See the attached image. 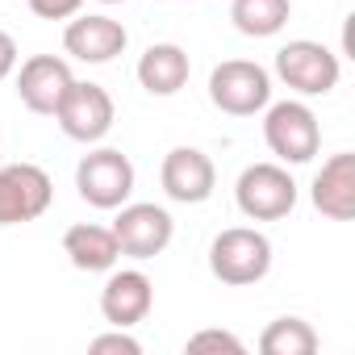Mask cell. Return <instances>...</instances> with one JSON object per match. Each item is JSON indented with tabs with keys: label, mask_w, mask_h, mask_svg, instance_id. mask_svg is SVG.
<instances>
[{
	"label": "cell",
	"mask_w": 355,
	"mask_h": 355,
	"mask_svg": "<svg viewBox=\"0 0 355 355\" xmlns=\"http://www.w3.org/2000/svg\"><path fill=\"white\" fill-rule=\"evenodd\" d=\"M63 255L71 259L76 272H109L121 259V247L113 239V226H96V222H76L63 234Z\"/></svg>",
	"instance_id": "cell-16"
},
{
	"label": "cell",
	"mask_w": 355,
	"mask_h": 355,
	"mask_svg": "<svg viewBox=\"0 0 355 355\" xmlns=\"http://www.w3.org/2000/svg\"><path fill=\"white\" fill-rule=\"evenodd\" d=\"M263 142L276 163H309L322 150L318 113L305 101H276L263 109Z\"/></svg>",
	"instance_id": "cell-3"
},
{
	"label": "cell",
	"mask_w": 355,
	"mask_h": 355,
	"mask_svg": "<svg viewBox=\"0 0 355 355\" xmlns=\"http://www.w3.org/2000/svg\"><path fill=\"white\" fill-rule=\"evenodd\" d=\"M113 239H117V247H121L125 259L142 263V259H155V255H163L171 247L175 222L155 201H125L117 209V218H113Z\"/></svg>",
	"instance_id": "cell-7"
},
{
	"label": "cell",
	"mask_w": 355,
	"mask_h": 355,
	"mask_svg": "<svg viewBox=\"0 0 355 355\" xmlns=\"http://www.w3.org/2000/svg\"><path fill=\"white\" fill-rule=\"evenodd\" d=\"M193 76V59L184 46L175 42H155L142 51L138 59V84L150 92V96H175Z\"/></svg>",
	"instance_id": "cell-15"
},
{
	"label": "cell",
	"mask_w": 355,
	"mask_h": 355,
	"mask_svg": "<svg viewBox=\"0 0 355 355\" xmlns=\"http://www.w3.org/2000/svg\"><path fill=\"white\" fill-rule=\"evenodd\" d=\"M234 201L243 209V218L251 222H280L297 209V180L288 163H251L243 167L239 184H234Z\"/></svg>",
	"instance_id": "cell-2"
},
{
	"label": "cell",
	"mask_w": 355,
	"mask_h": 355,
	"mask_svg": "<svg viewBox=\"0 0 355 355\" xmlns=\"http://www.w3.org/2000/svg\"><path fill=\"white\" fill-rule=\"evenodd\" d=\"M293 17V0H230V21L243 38H276Z\"/></svg>",
	"instance_id": "cell-17"
},
{
	"label": "cell",
	"mask_w": 355,
	"mask_h": 355,
	"mask_svg": "<svg viewBox=\"0 0 355 355\" xmlns=\"http://www.w3.org/2000/svg\"><path fill=\"white\" fill-rule=\"evenodd\" d=\"M209 101L230 117H255L272 105V76L251 59H226L209 71Z\"/></svg>",
	"instance_id": "cell-6"
},
{
	"label": "cell",
	"mask_w": 355,
	"mask_h": 355,
	"mask_svg": "<svg viewBox=\"0 0 355 355\" xmlns=\"http://www.w3.org/2000/svg\"><path fill=\"white\" fill-rule=\"evenodd\" d=\"M276 76L297 96H326L338 88L343 63L330 46H322L313 38H293L276 51Z\"/></svg>",
	"instance_id": "cell-5"
},
{
	"label": "cell",
	"mask_w": 355,
	"mask_h": 355,
	"mask_svg": "<svg viewBox=\"0 0 355 355\" xmlns=\"http://www.w3.org/2000/svg\"><path fill=\"white\" fill-rule=\"evenodd\" d=\"M17 63H21V55H17V38H13L9 30H0V80H9V76L17 71Z\"/></svg>",
	"instance_id": "cell-22"
},
{
	"label": "cell",
	"mask_w": 355,
	"mask_h": 355,
	"mask_svg": "<svg viewBox=\"0 0 355 355\" xmlns=\"http://www.w3.org/2000/svg\"><path fill=\"white\" fill-rule=\"evenodd\" d=\"M55 201V180L38 163H9L0 167V226L38 222Z\"/></svg>",
	"instance_id": "cell-8"
},
{
	"label": "cell",
	"mask_w": 355,
	"mask_h": 355,
	"mask_svg": "<svg viewBox=\"0 0 355 355\" xmlns=\"http://www.w3.org/2000/svg\"><path fill=\"white\" fill-rule=\"evenodd\" d=\"M209 272L230 288L259 284L272 272V243L255 226H230L209 243Z\"/></svg>",
	"instance_id": "cell-1"
},
{
	"label": "cell",
	"mask_w": 355,
	"mask_h": 355,
	"mask_svg": "<svg viewBox=\"0 0 355 355\" xmlns=\"http://www.w3.org/2000/svg\"><path fill=\"white\" fill-rule=\"evenodd\" d=\"M150 305H155V284L142 268H121V272L109 268V280L101 288V318L109 326L130 330L150 313Z\"/></svg>",
	"instance_id": "cell-13"
},
{
	"label": "cell",
	"mask_w": 355,
	"mask_h": 355,
	"mask_svg": "<svg viewBox=\"0 0 355 355\" xmlns=\"http://www.w3.org/2000/svg\"><path fill=\"white\" fill-rule=\"evenodd\" d=\"M309 201L330 222H351L355 218V155L351 150H338L318 167L313 184H309Z\"/></svg>",
	"instance_id": "cell-14"
},
{
	"label": "cell",
	"mask_w": 355,
	"mask_h": 355,
	"mask_svg": "<svg viewBox=\"0 0 355 355\" xmlns=\"http://www.w3.org/2000/svg\"><path fill=\"white\" fill-rule=\"evenodd\" d=\"M71 63L59 55H30L17 67V101L38 113V117H55V109L63 105L67 88H71Z\"/></svg>",
	"instance_id": "cell-11"
},
{
	"label": "cell",
	"mask_w": 355,
	"mask_h": 355,
	"mask_svg": "<svg viewBox=\"0 0 355 355\" xmlns=\"http://www.w3.org/2000/svg\"><path fill=\"white\" fill-rule=\"evenodd\" d=\"M130 46V34L109 13H76L63 30V51L80 63H113Z\"/></svg>",
	"instance_id": "cell-12"
},
{
	"label": "cell",
	"mask_w": 355,
	"mask_h": 355,
	"mask_svg": "<svg viewBox=\"0 0 355 355\" xmlns=\"http://www.w3.org/2000/svg\"><path fill=\"white\" fill-rule=\"evenodd\" d=\"M101 5H121V0H101Z\"/></svg>",
	"instance_id": "cell-23"
},
{
	"label": "cell",
	"mask_w": 355,
	"mask_h": 355,
	"mask_svg": "<svg viewBox=\"0 0 355 355\" xmlns=\"http://www.w3.org/2000/svg\"><path fill=\"white\" fill-rule=\"evenodd\" d=\"M189 351H230V355H243L247 343L239 334H230V330H197L189 338Z\"/></svg>",
	"instance_id": "cell-20"
},
{
	"label": "cell",
	"mask_w": 355,
	"mask_h": 355,
	"mask_svg": "<svg viewBox=\"0 0 355 355\" xmlns=\"http://www.w3.org/2000/svg\"><path fill=\"white\" fill-rule=\"evenodd\" d=\"M134 163L117 146H96L76 163V189L92 209H121L134 197Z\"/></svg>",
	"instance_id": "cell-4"
},
{
	"label": "cell",
	"mask_w": 355,
	"mask_h": 355,
	"mask_svg": "<svg viewBox=\"0 0 355 355\" xmlns=\"http://www.w3.org/2000/svg\"><path fill=\"white\" fill-rule=\"evenodd\" d=\"M88 351H92V355H142V343H138L134 334H125L121 326H113L109 334H96V338L88 343Z\"/></svg>",
	"instance_id": "cell-19"
},
{
	"label": "cell",
	"mask_w": 355,
	"mask_h": 355,
	"mask_svg": "<svg viewBox=\"0 0 355 355\" xmlns=\"http://www.w3.org/2000/svg\"><path fill=\"white\" fill-rule=\"evenodd\" d=\"M159 184L175 205H201L218 189V167L201 146H171L159 167Z\"/></svg>",
	"instance_id": "cell-10"
},
{
	"label": "cell",
	"mask_w": 355,
	"mask_h": 355,
	"mask_svg": "<svg viewBox=\"0 0 355 355\" xmlns=\"http://www.w3.org/2000/svg\"><path fill=\"white\" fill-rule=\"evenodd\" d=\"M55 121H59V130H63L71 142L92 146V142H101V138L113 130L117 109H113V96H109L101 84H92V80H71L63 105L55 109Z\"/></svg>",
	"instance_id": "cell-9"
},
{
	"label": "cell",
	"mask_w": 355,
	"mask_h": 355,
	"mask_svg": "<svg viewBox=\"0 0 355 355\" xmlns=\"http://www.w3.org/2000/svg\"><path fill=\"white\" fill-rule=\"evenodd\" d=\"M30 13L42 17V21H71L80 9H84V0H26Z\"/></svg>",
	"instance_id": "cell-21"
},
{
	"label": "cell",
	"mask_w": 355,
	"mask_h": 355,
	"mask_svg": "<svg viewBox=\"0 0 355 355\" xmlns=\"http://www.w3.org/2000/svg\"><path fill=\"white\" fill-rule=\"evenodd\" d=\"M263 355H313L318 351V330L305 318H276L259 334Z\"/></svg>",
	"instance_id": "cell-18"
}]
</instances>
